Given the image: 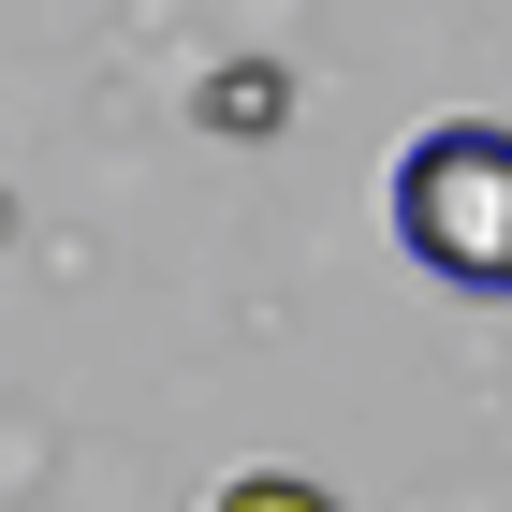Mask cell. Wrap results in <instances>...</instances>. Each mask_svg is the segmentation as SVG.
Here are the masks:
<instances>
[{
	"instance_id": "obj_1",
	"label": "cell",
	"mask_w": 512,
	"mask_h": 512,
	"mask_svg": "<svg viewBox=\"0 0 512 512\" xmlns=\"http://www.w3.org/2000/svg\"><path fill=\"white\" fill-rule=\"evenodd\" d=\"M395 249L454 293H512V132L498 118H439L395 147Z\"/></svg>"
},
{
	"instance_id": "obj_2",
	"label": "cell",
	"mask_w": 512,
	"mask_h": 512,
	"mask_svg": "<svg viewBox=\"0 0 512 512\" xmlns=\"http://www.w3.org/2000/svg\"><path fill=\"white\" fill-rule=\"evenodd\" d=\"M220 512H337V498L293 483V469H235V483H220Z\"/></svg>"
},
{
	"instance_id": "obj_3",
	"label": "cell",
	"mask_w": 512,
	"mask_h": 512,
	"mask_svg": "<svg viewBox=\"0 0 512 512\" xmlns=\"http://www.w3.org/2000/svg\"><path fill=\"white\" fill-rule=\"evenodd\" d=\"M278 103H293V88H278V74H220V88H205V118H220V132H264Z\"/></svg>"
}]
</instances>
